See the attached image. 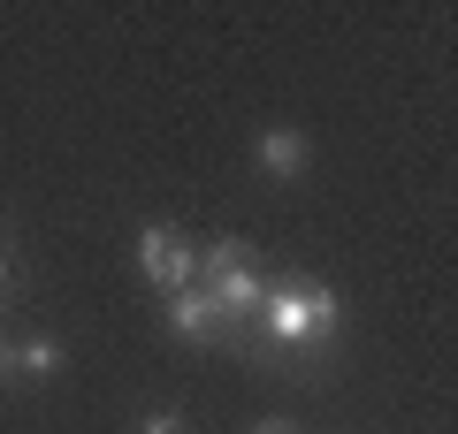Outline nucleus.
I'll return each mask as SVG.
<instances>
[{"label":"nucleus","instance_id":"f257e3e1","mask_svg":"<svg viewBox=\"0 0 458 434\" xmlns=\"http://www.w3.org/2000/svg\"><path fill=\"white\" fill-rule=\"evenodd\" d=\"M260 321H267L276 343H328L344 305H336V289L313 282V274H283V282L260 289Z\"/></svg>","mask_w":458,"mask_h":434},{"label":"nucleus","instance_id":"f03ea898","mask_svg":"<svg viewBox=\"0 0 458 434\" xmlns=\"http://www.w3.org/2000/svg\"><path fill=\"white\" fill-rule=\"evenodd\" d=\"M191 282L207 289V297H214V305H222L237 328H252V321H260V289H267V282L252 274V252H245L237 237L207 244V259H199V274H191Z\"/></svg>","mask_w":458,"mask_h":434},{"label":"nucleus","instance_id":"7ed1b4c3","mask_svg":"<svg viewBox=\"0 0 458 434\" xmlns=\"http://www.w3.org/2000/svg\"><path fill=\"white\" fill-rule=\"evenodd\" d=\"M138 259H146V282L161 289V297H176V289H191V274H199V252L176 237L168 221H153L146 237H138Z\"/></svg>","mask_w":458,"mask_h":434},{"label":"nucleus","instance_id":"20e7f679","mask_svg":"<svg viewBox=\"0 0 458 434\" xmlns=\"http://www.w3.org/2000/svg\"><path fill=\"white\" fill-rule=\"evenodd\" d=\"M168 328H176V336H191V343H245V328L229 321L222 305H214L207 289H176V297H168Z\"/></svg>","mask_w":458,"mask_h":434},{"label":"nucleus","instance_id":"39448f33","mask_svg":"<svg viewBox=\"0 0 458 434\" xmlns=\"http://www.w3.org/2000/svg\"><path fill=\"white\" fill-rule=\"evenodd\" d=\"M260 168L291 183L298 168H306V129H260Z\"/></svg>","mask_w":458,"mask_h":434},{"label":"nucleus","instance_id":"423d86ee","mask_svg":"<svg viewBox=\"0 0 458 434\" xmlns=\"http://www.w3.org/2000/svg\"><path fill=\"white\" fill-rule=\"evenodd\" d=\"M16 366L23 373H54V366H62V343H54V336H23L16 343Z\"/></svg>","mask_w":458,"mask_h":434},{"label":"nucleus","instance_id":"0eeeda50","mask_svg":"<svg viewBox=\"0 0 458 434\" xmlns=\"http://www.w3.org/2000/svg\"><path fill=\"white\" fill-rule=\"evenodd\" d=\"M138 434H183V412H153V419H146Z\"/></svg>","mask_w":458,"mask_h":434},{"label":"nucleus","instance_id":"6e6552de","mask_svg":"<svg viewBox=\"0 0 458 434\" xmlns=\"http://www.w3.org/2000/svg\"><path fill=\"white\" fill-rule=\"evenodd\" d=\"M8 373H16V343H0V381H8Z\"/></svg>","mask_w":458,"mask_h":434},{"label":"nucleus","instance_id":"1a4fd4ad","mask_svg":"<svg viewBox=\"0 0 458 434\" xmlns=\"http://www.w3.org/2000/svg\"><path fill=\"white\" fill-rule=\"evenodd\" d=\"M0 289H8V259H0Z\"/></svg>","mask_w":458,"mask_h":434},{"label":"nucleus","instance_id":"9d476101","mask_svg":"<svg viewBox=\"0 0 458 434\" xmlns=\"http://www.w3.org/2000/svg\"><path fill=\"white\" fill-rule=\"evenodd\" d=\"M260 434H291V427H260Z\"/></svg>","mask_w":458,"mask_h":434}]
</instances>
